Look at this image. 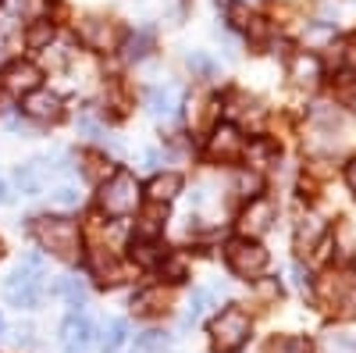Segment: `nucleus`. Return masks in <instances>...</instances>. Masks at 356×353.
Masks as SVG:
<instances>
[{
    "label": "nucleus",
    "mask_w": 356,
    "mask_h": 353,
    "mask_svg": "<svg viewBox=\"0 0 356 353\" xmlns=\"http://www.w3.org/2000/svg\"><path fill=\"white\" fill-rule=\"evenodd\" d=\"M25 114L29 118H40V122H57L61 118V97L57 93H29L25 97Z\"/></svg>",
    "instance_id": "12"
},
{
    "label": "nucleus",
    "mask_w": 356,
    "mask_h": 353,
    "mask_svg": "<svg viewBox=\"0 0 356 353\" xmlns=\"http://www.w3.org/2000/svg\"><path fill=\"white\" fill-rule=\"evenodd\" d=\"M324 232H328V225H324L321 218H303L300 221V232H296V243H300V250H310L317 240H324Z\"/></svg>",
    "instance_id": "19"
},
{
    "label": "nucleus",
    "mask_w": 356,
    "mask_h": 353,
    "mask_svg": "<svg viewBox=\"0 0 356 353\" xmlns=\"http://www.w3.org/2000/svg\"><path fill=\"white\" fill-rule=\"evenodd\" d=\"M168 275H171V282H182V279H186L182 260H168Z\"/></svg>",
    "instance_id": "31"
},
{
    "label": "nucleus",
    "mask_w": 356,
    "mask_h": 353,
    "mask_svg": "<svg viewBox=\"0 0 356 353\" xmlns=\"http://www.w3.org/2000/svg\"><path fill=\"white\" fill-rule=\"evenodd\" d=\"M89 272H93V279L104 282V285L122 282V275H125V268L118 264V257L111 250H89Z\"/></svg>",
    "instance_id": "11"
},
{
    "label": "nucleus",
    "mask_w": 356,
    "mask_h": 353,
    "mask_svg": "<svg viewBox=\"0 0 356 353\" xmlns=\"http://www.w3.org/2000/svg\"><path fill=\"white\" fill-rule=\"evenodd\" d=\"M207 304H211V292L207 289H193V300H189V314H186V325H193V321L207 311Z\"/></svg>",
    "instance_id": "28"
},
{
    "label": "nucleus",
    "mask_w": 356,
    "mask_h": 353,
    "mask_svg": "<svg viewBox=\"0 0 356 353\" xmlns=\"http://www.w3.org/2000/svg\"><path fill=\"white\" fill-rule=\"evenodd\" d=\"M100 207L111 214V218H125L139 207V182L132 179L129 171H114L111 179L104 182L100 189Z\"/></svg>",
    "instance_id": "4"
},
{
    "label": "nucleus",
    "mask_w": 356,
    "mask_h": 353,
    "mask_svg": "<svg viewBox=\"0 0 356 353\" xmlns=\"http://www.w3.org/2000/svg\"><path fill=\"white\" fill-rule=\"evenodd\" d=\"M189 68H193L200 79H211V75H214V61H211L207 54H200V50H196V54H189Z\"/></svg>",
    "instance_id": "29"
},
{
    "label": "nucleus",
    "mask_w": 356,
    "mask_h": 353,
    "mask_svg": "<svg viewBox=\"0 0 356 353\" xmlns=\"http://www.w3.org/2000/svg\"><path fill=\"white\" fill-rule=\"evenodd\" d=\"M271 221H275V203L264 200V196H253L250 207L243 211V221H239V225H243L246 240H250V235H260V232L271 228Z\"/></svg>",
    "instance_id": "9"
},
{
    "label": "nucleus",
    "mask_w": 356,
    "mask_h": 353,
    "mask_svg": "<svg viewBox=\"0 0 356 353\" xmlns=\"http://www.w3.org/2000/svg\"><path fill=\"white\" fill-rule=\"evenodd\" d=\"M250 339V317L239 307H228L211 321V343L214 353H239Z\"/></svg>",
    "instance_id": "3"
},
{
    "label": "nucleus",
    "mask_w": 356,
    "mask_h": 353,
    "mask_svg": "<svg viewBox=\"0 0 356 353\" xmlns=\"http://www.w3.org/2000/svg\"><path fill=\"white\" fill-rule=\"evenodd\" d=\"M264 353H310V339H303V336H275L264 346Z\"/></svg>",
    "instance_id": "22"
},
{
    "label": "nucleus",
    "mask_w": 356,
    "mask_h": 353,
    "mask_svg": "<svg viewBox=\"0 0 356 353\" xmlns=\"http://www.w3.org/2000/svg\"><path fill=\"white\" fill-rule=\"evenodd\" d=\"M125 339H129V325H125V321H107L104 332H100V350L114 353V350H122Z\"/></svg>",
    "instance_id": "21"
},
{
    "label": "nucleus",
    "mask_w": 356,
    "mask_h": 353,
    "mask_svg": "<svg viewBox=\"0 0 356 353\" xmlns=\"http://www.w3.org/2000/svg\"><path fill=\"white\" fill-rule=\"evenodd\" d=\"M346 179H349V186H353V189H356V161H353V164H349V168H346Z\"/></svg>",
    "instance_id": "33"
},
{
    "label": "nucleus",
    "mask_w": 356,
    "mask_h": 353,
    "mask_svg": "<svg viewBox=\"0 0 356 353\" xmlns=\"http://www.w3.org/2000/svg\"><path fill=\"white\" fill-rule=\"evenodd\" d=\"M50 200L57 203V207H79V200H82V193H79L75 186H57V189L50 193Z\"/></svg>",
    "instance_id": "27"
},
{
    "label": "nucleus",
    "mask_w": 356,
    "mask_h": 353,
    "mask_svg": "<svg viewBox=\"0 0 356 353\" xmlns=\"http://www.w3.org/2000/svg\"><path fill=\"white\" fill-rule=\"evenodd\" d=\"M0 332H4V317H0Z\"/></svg>",
    "instance_id": "35"
},
{
    "label": "nucleus",
    "mask_w": 356,
    "mask_h": 353,
    "mask_svg": "<svg viewBox=\"0 0 356 353\" xmlns=\"http://www.w3.org/2000/svg\"><path fill=\"white\" fill-rule=\"evenodd\" d=\"M171 307V292L164 285H150V289H143L132 297V311L136 314H164Z\"/></svg>",
    "instance_id": "14"
},
{
    "label": "nucleus",
    "mask_w": 356,
    "mask_h": 353,
    "mask_svg": "<svg viewBox=\"0 0 356 353\" xmlns=\"http://www.w3.org/2000/svg\"><path fill=\"white\" fill-rule=\"evenodd\" d=\"M132 257L136 264H143V268H154V264H164V250H161V240H146V235H136L132 240Z\"/></svg>",
    "instance_id": "16"
},
{
    "label": "nucleus",
    "mask_w": 356,
    "mask_h": 353,
    "mask_svg": "<svg viewBox=\"0 0 356 353\" xmlns=\"http://www.w3.org/2000/svg\"><path fill=\"white\" fill-rule=\"evenodd\" d=\"M54 292H61L72 307H82V304H86V285H82L79 279H61V282L54 285Z\"/></svg>",
    "instance_id": "24"
},
{
    "label": "nucleus",
    "mask_w": 356,
    "mask_h": 353,
    "mask_svg": "<svg viewBox=\"0 0 356 353\" xmlns=\"http://www.w3.org/2000/svg\"><path fill=\"white\" fill-rule=\"evenodd\" d=\"M61 339L68 343V353H79V350H86L89 343H93V325H89L86 317L72 314L65 325H61Z\"/></svg>",
    "instance_id": "15"
},
{
    "label": "nucleus",
    "mask_w": 356,
    "mask_h": 353,
    "mask_svg": "<svg viewBox=\"0 0 356 353\" xmlns=\"http://www.w3.org/2000/svg\"><path fill=\"white\" fill-rule=\"evenodd\" d=\"M292 272H296V282H300V285H303V289H307V285H310V279H307V272H303V268H300V264H296V268H292Z\"/></svg>",
    "instance_id": "32"
},
{
    "label": "nucleus",
    "mask_w": 356,
    "mask_h": 353,
    "mask_svg": "<svg viewBox=\"0 0 356 353\" xmlns=\"http://www.w3.org/2000/svg\"><path fill=\"white\" fill-rule=\"evenodd\" d=\"M50 40H54V25H50V22H36V25H29V33H25V43L33 47V50L47 47Z\"/></svg>",
    "instance_id": "26"
},
{
    "label": "nucleus",
    "mask_w": 356,
    "mask_h": 353,
    "mask_svg": "<svg viewBox=\"0 0 356 353\" xmlns=\"http://www.w3.org/2000/svg\"><path fill=\"white\" fill-rule=\"evenodd\" d=\"M171 346V339L164 336V332H143L139 339H136V350L139 353H164Z\"/></svg>",
    "instance_id": "25"
},
{
    "label": "nucleus",
    "mask_w": 356,
    "mask_h": 353,
    "mask_svg": "<svg viewBox=\"0 0 356 353\" xmlns=\"http://www.w3.org/2000/svg\"><path fill=\"white\" fill-rule=\"evenodd\" d=\"M79 36L86 47L93 50H118L125 40V29L118 22H107V18H82L79 22Z\"/></svg>",
    "instance_id": "7"
},
{
    "label": "nucleus",
    "mask_w": 356,
    "mask_h": 353,
    "mask_svg": "<svg viewBox=\"0 0 356 353\" xmlns=\"http://www.w3.org/2000/svg\"><path fill=\"white\" fill-rule=\"evenodd\" d=\"M43 179H47V168H43V161L22 164V168L15 171V182H18V189H22V193H29V196H36V193L43 189Z\"/></svg>",
    "instance_id": "17"
},
{
    "label": "nucleus",
    "mask_w": 356,
    "mask_h": 353,
    "mask_svg": "<svg viewBox=\"0 0 356 353\" xmlns=\"http://www.w3.org/2000/svg\"><path fill=\"white\" fill-rule=\"evenodd\" d=\"M4 297L15 307H36L40 304V297H43V257L40 253H29L25 257V264L8 279Z\"/></svg>",
    "instance_id": "2"
},
{
    "label": "nucleus",
    "mask_w": 356,
    "mask_h": 353,
    "mask_svg": "<svg viewBox=\"0 0 356 353\" xmlns=\"http://www.w3.org/2000/svg\"><path fill=\"white\" fill-rule=\"evenodd\" d=\"M239 154H243V136H239V129H232V125L214 129V136H211V157L232 161V157H239Z\"/></svg>",
    "instance_id": "13"
},
{
    "label": "nucleus",
    "mask_w": 356,
    "mask_h": 353,
    "mask_svg": "<svg viewBox=\"0 0 356 353\" xmlns=\"http://www.w3.org/2000/svg\"><path fill=\"white\" fill-rule=\"evenodd\" d=\"M239 189H243V196H250V200H253V196L260 193V175L243 171V175H239Z\"/></svg>",
    "instance_id": "30"
},
{
    "label": "nucleus",
    "mask_w": 356,
    "mask_h": 353,
    "mask_svg": "<svg viewBox=\"0 0 356 353\" xmlns=\"http://www.w3.org/2000/svg\"><path fill=\"white\" fill-rule=\"evenodd\" d=\"M33 235L36 243L65 260H75L79 257V225L72 218H61V214H43L33 221Z\"/></svg>",
    "instance_id": "1"
},
{
    "label": "nucleus",
    "mask_w": 356,
    "mask_h": 353,
    "mask_svg": "<svg viewBox=\"0 0 356 353\" xmlns=\"http://www.w3.org/2000/svg\"><path fill=\"white\" fill-rule=\"evenodd\" d=\"M292 79L296 82H317L321 79V61H317L314 54H300L292 61Z\"/></svg>",
    "instance_id": "20"
},
{
    "label": "nucleus",
    "mask_w": 356,
    "mask_h": 353,
    "mask_svg": "<svg viewBox=\"0 0 356 353\" xmlns=\"http://www.w3.org/2000/svg\"><path fill=\"white\" fill-rule=\"evenodd\" d=\"M0 203H8V186H4V179H0Z\"/></svg>",
    "instance_id": "34"
},
{
    "label": "nucleus",
    "mask_w": 356,
    "mask_h": 353,
    "mask_svg": "<svg viewBox=\"0 0 356 353\" xmlns=\"http://www.w3.org/2000/svg\"><path fill=\"white\" fill-rule=\"evenodd\" d=\"M43 82V72L33 65V61H11L0 68V90L11 93V97H29L36 93Z\"/></svg>",
    "instance_id": "6"
},
{
    "label": "nucleus",
    "mask_w": 356,
    "mask_h": 353,
    "mask_svg": "<svg viewBox=\"0 0 356 353\" xmlns=\"http://www.w3.org/2000/svg\"><path fill=\"white\" fill-rule=\"evenodd\" d=\"M321 297L332 304V311L339 307V314H356V282L349 275H328Z\"/></svg>",
    "instance_id": "8"
},
{
    "label": "nucleus",
    "mask_w": 356,
    "mask_h": 353,
    "mask_svg": "<svg viewBox=\"0 0 356 353\" xmlns=\"http://www.w3.org/2000/svg\"><path fill=\"white\" fill-rule=\"evenodd\" d=\"M178 189H182V175H175V171L157 175V179L150 182V200H154V203H168Z\"/></svg>",
    "instance_id": "18"
},
{
    "label": "nucleus",
    "mask_w": 356,
    "mask_h": 353,
    "mask_svg": "<svg viewBox=\"0 0 356 353\" xmlns=\"http://www.w3.org/2000/svg\"><path fill=\"white\" fill-rule=\"evenodd\" d=\"M150 50H154V36L150 33H136V36L125 40V61H143Z\"/></svg>",
    "instance_id": "23"
},
{
    "label": "nucleus",
    "mask_w": 356,
    "mask_h": 353,
    "mask_svg": "<svg viewBox=\"0 0 356 353\" xmlns=\"http://www.w3.org/2000/svg\"><path fill=\"white\" fill-rule=\"evenodd\" d=\"M178 104H182V86H150L146 90V107H150L157 118H168L178 111Z\"/></svg>",
    "instance_id": "10"
},
{
    "label": "nucleus",
    "mask_w": 356,
    "mask_h": 353,
    "mask_svg": "<svg viewBox=\"0 0 356 353\" xmlns=\"http://www.w3.org/2000/svg\"><path fill=\"white\" fill-rule=\"evenodd\" d=\"M225 260L228 268L239 275V279H257L264 268H267V250L257 243V240H246V235H239V240H232L225 246Z\"/></svg>",
    "instance_id": "5"
}]
</instances>
